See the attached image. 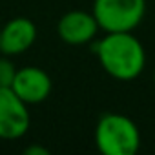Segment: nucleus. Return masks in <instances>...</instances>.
I'll list each match as a JSON object with an SVG mask.
<instances>
[{
  "instance_id": "3",
  "label": "nucleus",
  "mask_w": 155,
  "mask_h": 155,
  "mask_svg": "<svg viewBox=\"0 0 155 155\" xmlns=\"http://www.w3.org/2000/svg\"><path fill=\"white\" fill-rule=\"evenodd\" d=\"M91 13L106 33L133 31L146 15V0H93Z\"/></svg>"
},
{
  "instance_id": "2",
  "label": "nucleus",
  "mask_w": 155,
  "mask_h": 155,
  "mask_svg": "<svg viewBox=\"0 0 155 155\" xmlns=\"http://www.w3.org/2000/svg\"><path fill=\"white\" fill-rule=\"evenodd\" d=\"M95 146L104 155H135L140 148V131L124 113H104L95 126Z\"/></svg>"
},
{
  "instance_id": "6",
  "label": "nucleus",
  "mask_w": 155,
  "mask_h": 155,
  "mask_svg": "<svg viewBox=\"0 0 155 155\" xmlns=\"http://www.w3.org/2000/svg\"><path fill=\"white\" fill-rule=\"evenodd\" d=\"M11 90L28 104H40L44 102L53 91V81L46 69L38 66H24L17 69Z\"/></svg>"
},
{
  "instance_id": "5",
  "label": "nucleus",
  "mask_w": 155,
  "mask_h": 155,
  "mask_svg": "<svg viewBox=\"0 0 155 155\" xmlns=\"http://www.w3.org/2000/svg\"><path fill=\"white\" fill-rule=\"evenodd\" d=\"M99 29L95 15L82 9H71L57 22V35L68 46H86L95 42Z\"/></svg>"
},
{
  "instance_id": "4",
  "label": "nucleus",
  "mask_w": 155,
  "mask_h": 155,
  "mask_svg": "<svg viewBox=\"0 0 155 155\" xmlns=\"http://www.w3.org/2000/svg\"><path fill=\"white\" fill-rule=\"evenodd\" d=\"M29 126L31 115L28 104L11 88H0V139H20L28 133Z\"/></svg>"
},
{
  "instance_id": "1",
  "label": "nucleus",
  "mask_w": 155,
  "mask_h": 155,
  "mask_svg": "<svg viewBox=\"0 0 155 155\" xmlns=\"http://www.w3.org/2000/svg\"><path fill=\"white\" fill-rule=\"evenodd\" d=\"M95 57L111 79L120 82L137 79L146 66V49L133 31L106 33L95 42Z\"/></svg>"
},
{
  "instance_id": "11",
  "label": "nucleus",
  "mask_w": 155,
  "mask_h": 155,
  "mask_svg": "<svg viewBox=\"0 0 155 155\" xmlns=\"http://www.w3.org/2000/svg\"><path fill=\"white\" fill-rule=\"evenodd\" d=\"M0 29H2V26H0Z\"/></svg>"
},
{
  "instance_id": "10",
  "label": "nucleus",
  "mask_w": 155,
  "mask_h": 155,
  "mask_svg": "<svg viewBox=\"0 0 155 155\" xmlns=\"http://www.w3.org/2000/svg\"><path fill=\"white\" fill-rule=\"evenodd\" d=\"M153 86H155V71H153Z\"/></svg>"
},
{
  "instance_id": "9",
  "label": "nucleus",
  "mask_w": 155,
  "mask_h": 155,
  "mask_svg": "<svg viewBox=\"0 0 155 155\" xmlns=\"http://www.w3.org/2000/svg\"><path fill=\"white\" fill-rule=\"evenodd\" d=\"M26 155H49V150L44 148V146H38V144H31L24 150Z\"/></svg>"
},
{
  "instance_id": "8",
  "label": "nucleus",
  "mask_w": 155,
  "mask_h": 155,
  "mask_svg": "<svg viewBox=\"0 0 155 155\" xmlns=\"http://www.w3.org/2000/svg\"><path fill=\"white\" fill-rule=\"evenodd\" d=\"M15 75H17L15 64L9 60L8 55H2L0 57V88H11Z\"/></svg>"
},
{
  "instance_id": "7",
  "label": "nucleus",
  "mask_w": 155,
  "mask_h": 155,
  "mask_svg": "<svg viewBox=\"0 0 155 155\" xmlns=\"http://www.w3.org/2000/svg\"><path fill=\"white\" fill-rule=\"evenodd\" d=\"M37 24L28 17H15L0 29V55L17 57L26 53L37 40Z\"/></svg>"
}]
</instances>
